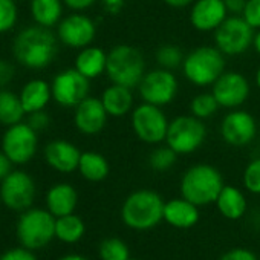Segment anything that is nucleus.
I'll return each mask as SVG.
<instances>
[{
  "instance_id": "nucleus-24",
  "label": "nucleus",
  "mask_w": 260,
  "mask_h": 260,
  "mask_svg": "<svg viewBox=\"0 0 260 260\" xmlns=\"http://www.w3.org/2000/svg\"><path fill=\"white\" fill-rule=\"evenodd\" d=\"M106 64H107V52H104V49L96 46L83 48L75 58V69L89 80L103 75L106 72Z\"/></svg>"
},
{
  "instance_id": "nucleus-35",
  "label": "nucleus",
  "mask_w": 260,
  "mask_h": 260,
  "mask_svg": "<svg viewBox=\"0 0 260 260\" xmlns=\"http://www.w3.org/2000/svg\"><path fill=\"white\" fill-rule=\"evenodd\" d=\"M17 22V7L14 0H0V32L14 28Z\"/></svg>"
},
{
  "instance_id": "nucleus-28",
  "label": "nucleus",
  "mask_w": 260,
  "mask_h": 260,
  "mask_svg": "<svg viewBox=\"0 0 260 260\" xmlns=\"http://www.w3.org/2000/svg\"><path fill=\"white\" fill-rule=\"evenodd\" d=\"M86 233L83 219L77 214H66L55 219V237L63 243H77Z\"/></svg>"
},
{
  "instance_id": "nucleus-37",
  "label": "nucleus",
  "mask_w": 260,
  "mask_h": 260,
  "mask_svg": "<svg viewBox=\"0 0 260 260\" xmlns=\"http://www.w3.org/2000/svg\"><path fill=\"white\" fill-rule=\"evenodd\" d=\"M28 124L36 130V132H42V130H46V128L49 127L51 118H49V115L45 112V109H42V110H37V112L29 113Z\"/></svg>"
},
{
  "instance_id": "nucleus-40",
  "label": "nucleus",
  "mask_w": 260,
  "mask_h": 260,
  "mask_svg": "<svg viewBox=\"0 0 260 260\" xmlns=\"http://www.w3.org/2000/svg\"><path fill=\"white\" fill-rule=\"evenodd\" d=\"M14 74H16L14 66L8 60L0 58V89H4L7 84L13 81Z\"/></svg>"
},
{
  "instance_id": "nucleus-50",
  "label": "nucleus",
  "mask_w": 260,
  "mask_h": 260,
  "mask_svg": "<svg viewBox=\"0 0 260 260\" xmlns=\"http://www.w3.org/2000/svg\"><path fill=\"white\" fill-rule=\"evenodd\" d=\"M0 204H2V194H0Z\"/></svg>"
},
{
  "instance_id": "nucleus-23",
  "label": "nucleus",
  "mask_w": 260,
  "mask_h": 260,
  "mask_svg": "<svg viewBox=\"0 0 260 260\" xmlns=\"http://www.w3.org/2000/svg\"><path fill=\"white\" fill-rule=\"evenodd\" d=\"M214 204L217 207V211L230 220L242 219L248 208V202L243 191L233 185H223Z\"/></svg>"
},
{
  "instance_id": "nucleus-1",
  "label": "nucleus",
  "mask_w": 260,
  "mask_h": 260,
  "mask_svg": "<svg viewBox=\"0 0 260 260\" xmlns=\"http://www.w3.org/2000/svg\"><path fill=\"white\" fill-rule=\"evenodd\" d=\"M13 54L17 63L28 69H45L58 54L57 36L42 25L28 26L14 39Z\"/></svg>"
},
{
  "instance_id": "nucleus-26",
  "label": "nucleus",
  "mask_w": 260,
  "mask_h": 260,
  "mask_svg": "<svg viewBox=\"0 0 260 260\" xmlns=\"http://www.w3.org/2000/svg\"><path fill=\"white\" fill-rule=\"evenodd\" d=\"M80 175L89 182H101L109 176L110 167L107 159L96 152H83L78 164Z\"/></svg>"
},
{
  "instance_id": "nucleus-25",
  "label": "nucleus",
  "mask_w": 260,
  "mask_h": 260,
  "mask_svg": "<svg viewBox=\"0 0 260 260\" xmlns=\"http://www.w3.org/2000/svg\"><path fill=\"white\" fill-rule=\"evenodd\" d=\"M52 96V89L45 80H31L26 83L20 93V101L26 113L42 110L48 106Z\"/></svg>"
},
{
  "instance_id": "nucleus-4",
  "label": "nucleus",
  "mask_w": 260,
  "mask_h": 260,
  "mask_svg": "<svg viewBox=\"0 0 260 260\" xmlns=\"http://www.w3.org/2000/svg\"><path fill=\"white\" fill-rule=\"evenodd\" d=\"M106 75L113 84L130 89L138 87L146 75V60L140 49L130 45H116L107 52Z\"/></svg>"
},
{
  "instance_id": "nucleus-45",
  "label": "nucleus",
  "mask_w": 260,
  "mask_h": 260,
  "mask_svg": "<svg viewBox=\"0 0 260 260\" xmlns=\"http://www.w3.org/2000/svg\"><path fill=\"white\" fill-rule=\"evenodd\" d=\"M166 5H169L170 8H176V10H181V8H187V7H191L194 0H162Z\"/></svg>"
},
{
  "instance_id": "nucleus-18",
  "label": "nucleus",
  "mask_w": 260,
  "mask_h": 260,
  "mask_svg": "<svg viewBox=\"0 0 260 260\" xmlns=\"http://www.w3.org/2000/svg\"><path fill=\"white\" fill-rule=\"evenodd\" d=\"M223 0H194L190 10V23L196 31H216L228 17Z\"/></svg>"
},
{
  "instance_id": "nucleus-39",
  "label": "nucleus",
  "mask_w": 260,
  "mask_h": 260,
  "mask_svg": "<svg viewBox=\"0 0 260 260\" xmlns=\"http://www.w3.org/2000/svg\"><path fill=\"white\" fill-rule=\"evenodd\" d=\"M219 260H258L257 255L246 248H233L220 255Z\"/></svg>"
},
{
  "instance_id": "nucleus-13",
  "label": "nucleus",
  "mask_w": 260,
  "mask_h": 260,
  "mask_svg": "<svg viewBox=\"0 0 260 260\" xmlns=\"http://www.w3.org/2000/svg\"><path fill=\"white\" fill-rule=\"evenodd\" d=\"M0 194L2 202L14 210V211H25L31 208L36 199V184L34 179L20 170L11 172L0 185Z\"/></svg>"
},
{
  "instance_id": "nucleus-15",
  "label": "nucleus",
  "mask_w": 260,
  "mask_h": 260,
  "mask_svg": "<svg viewBox=\"0 0 260 260\" xmlns=\"http://www.w3.org/2000/svg\"><path fill=\"white\" fill-rule=\"evenodd\" d=\"M251 87L246 77L240 72L225 71L211 86V93L223 109H237L249 96Z\"/></svg>"
},
{
  "instance_id": "nucleus-11",
  "label": "nucleus",
  "mask_w": 260,
  "mask_h": 260,
  "mask_svg": "<svg viewBox=\"0 0 260 260\" xmlns=\"http://www.w3.org/2000/svg\"><path fill=\"white\" fill-rule=\"evenodd\" d=\"M37 132L28 122L10 125L2 140V150L13 161V164L29 162L37 152Z\"/></svg>"
},
{
  "instance_id": "nucleus-31",
  "label": "nucleus",
  "mask_w": 260,
  "mask_h": 260,
  "mask_svg": "<svg viewBox=\"0 0 260 260\" xmlns=\"http://www.w3.org/2000/svg\"><path fill=\"white\" fill-rule=\"evenodd\" d=\"M184 58L185 55L182 49L176 45H162L161 48H158L155 54V60L158 66L162 69H169V71L181 68L184 63Z\"/></svg>"
},
{
  "instance_id": "nucleus-6",
  "label": "nucleus",
  "mask_w": 260,
  "mask_h": 260,
  "mask_svg": "<svg viewBox=\"0 0 260 260\" xmlns=\"http://www.w3.org/2000/svg\"><path fill=\"white\" fill-rule=\"evenodd\" d=\"M55 216L49 210L28 208L17 220L16 234L22 246L42 249L55 237Z\"/></svg>"
},
{
  "instance_id": "nucleus-36",
  "label": "nucleus",
  "mask_w": 260,
  "mask_h": 260,
  "mask_svg": "<svg viewBox=\"0 0 260 260\" xmlns=\"http://www.w3.org/2000/svg\"><path fill=\"white\" fill-rule=\"evenodd\" d=\"M243 20L255 31L260 29V0H248L242 13Z\"/></svg>"
},
{
  "instance_id": "nucleus-43",
  "label": "nucleus",
  "mask_w": 260,
  "mask_h": 260,
  "mask_svg": "<svg viewBox=\"0 0 260 260\" xmlns=\"http://www.w3.org/2000/svg\"><path fill=\"white\" fill-rule=\"evenodd\" d=\"M96 2L98 0H63V4L74 11H84L90 7H93Z\"/></svg>"
},
{
  "instance_id": "nucleus-10",
  "label": "nucleus",
  "mask_w": 260,
  "mask_h": 260,
  "mask_svg": "<svg viewBox=\"0 0 260 260\" xmlns=\"http://www.w3.org/2000/svg\"><path fill=\"white\" fill-rule=\"evenodd\" d=\"M179 83L178 78L169 69H153L146 72L141 83L138 84L140 96L144 103L164 107L170 104L178 95Z\"/></svg>"
},
{
  "instance_id": "nucleus-38",
  "label": "nucleus",
  "mask_w": 260,
  "mask_h": 260,
  "mask_svg": "<svg viewBox=\"0 0 260 260\" xmlns=\"http://www.w3.org/2000/svg\"><path fill=\"white\" fill-rule=\"evenodd\" d=\"M2 260H37L32 249H28L25 246L11 248L2 254Z\"/></svg>"
},
{
  "instance_id": "nucleus-30",
  "label": "nucleus",
  "mask_w": 260,
  "mask_h": 260,
  "mask_svg": "<svg viewBox=\"0 0 260 260\" xmlns=\"http://www.w3.org/2000/svg\"><path fill=\"white\" fill-rule=\"evenodd\" d=\"M98 254L101 260H128L130 249L119 237H107L100 243Z\"/></svg>"
},
{
  "instance_id": "nucleus-2",
  "label": "nucleus",
  "mask_w": 260,
  "mask_h": 260,
  "mask_svg": "<svg viewBox=\"0 0 260 260\" xmlns=\"http://www.w3.org/2000/svg\"><path fill=\"white\" fill-rule=\"evenodd\" d=\"M164 199L153 190L130 193L121 207L122 222L135 231H149L164 220Z\"/></svg>"
},
{
  "instance_id": "nucleus-44",
  "label": "nucleus",
  "mask_w": 260,
  "mask_h": 260,
  "mask_svg": "<svg viewBox=\"0 0 260 260\" xmlns=\"http://www.w3.org/2000/svg\"><path fill=\"white\" fill-rule=\"evenodd\" d=\"M13 161L4 153V152H0V181H4L13 170Z\"/></svg>"
},
{
  "instance_id": "nucleus-7",
  "label": "nucleus",
  "mask_w": 260,
  "mask_h": 260,
  "mask_svg": "<svg viewBox=\"0 0 260 260\" xmlns=\"http://www.w3.org/2000/svg\"><path fill=\"white\" fill-rule=\"evenodd\" d=\"M169 118L162 112V107L141 103L130 112V125L137 138L146 144H161L166 143L167 130H169Z\"/></svg>"
},
{
  "instance_id": "nucleus-14",
  "label": "nucleus",
  "mask_w": 260,
  "mask_h": 260,
  "mask_svg": "<svg viewBox=\"0 0 260 260\" xmlns=\"http://www.w3.org/2000/svg\"><path fill=\"white\" fill-rule=\"evenodd\" d=\"M257 135L255 118L242 109H233L228 112L220 124L222 140L233 147L248 146Z\"/></svg>"
},
{
  "instance_id": "nucleus-42",
  "label": "nucleus",
  "mask_w": 260,
  "mask_h": 260,
  "mask_svg": "<svg viewBox=\"0 0 260 260\" xmlns=\"http://www.w3.org/2000/svg\"><path fill=\"white\" fill-rule=\"evenodd\" d=\"M230 16H242L248 0H223Z\"/></svg>"
},
{
  "instance_id": "nucleus-48",
  "label": "nucleus",
  "mask_w": 260,
  "mask_h": 260,
  "mask_svg": "<svg viewBox=\"0 0 260 260\" xmlns=\"http://www.w3.org/2000/svg\"><path fill=\"white\" fill-rule=\"evenodd\" d=\"M255 84H257V87L260 89V68H258L257 72H255Z\"/></svg>"
},
{
  "instance_id": "nucleus-8",
  "label": "nucleus",
  "mask_w": 260,
  "mask_h": 260,
  "mask_svg": "<svg viewBox=\"0 0 260 260\" xmlns=\"http://www.w3.org/2000/svg\"><path fill=\"white\" fill-rule=\"evenodd\" d=\"M207 138V127L204 119L194 115H181L170 121L166 144L178 155L194 153Z\"/></svg>"
},
{
  "instance_id": "nucleus-12",
  "label": "nucleus",
  "mask_w": 260,
  "mask_h": 260,
  "mask_svg": "<svg viewBox=\"0 0 260 260\" xmlns=\"http://www.w3.org/2000/svg\"><path fill=\"white\" fill-rule=\"evenodd\" d=\"M52 98L63 107H77L89 96L90 80L80 74L75 68L61 71L55 75L52 84Z\"/></svg>"
},
{
  "instance_id": "nucleus-19",
  "label": "nucleus",
  "mask_w": 260,
  "mask_h": 260,
  "mask_svg": "<svg viewBox=\"0 0 260 260\" xmlns=\"http://www.w3.org/2000/svg\"><path fill=\"white\" fill-rule=\"evenodd\" d=\"M81 152L78 147L64 140L51 141L45 147V159L54 170L60 173H72L78 170Z\"/></svg>"
},
{
  "instance_id": "nucleus-41",
  "label": "nucleus",
  "mask_w": 260,
  "mask_h": 260,
  "mask_svg": "<svg viewBox=\"0 0 260 260\" xmlns=\"http://www.w3.org/2000/svg\"><path fill=\"white\" fill-rule=\"evenodd\" d=\"M101 7H103V10L107 14L116 16V14H119L124 10L125 0H101Z\"/></svg>"
},
{
  "instance_id": "nucleus-22",
  "label": "nucleus",
  "mask_w": 260,
  "mask_h": 260,
  "mask_svg": "<svg viewBox=\"0 0 260 260\" xmlns=\"http://www.w3.org/2000/svg\"><path fill=\"white\" fill-rule=\"evenodd\" d=\"M78 204V193L71 184H55L46 194V207L55 216L61 217L72 214Z\"/></svg>"
},
{
  "instance_id": "nucleus-32",
  "label": "nucleus",
  "mask_w": 260,
  "mask_h": 260,
  "mask_svg": "<svg viewBox=\"0 0 260 260\" xmlns=\"http://www.w3.org/2000/svg\"><path fill=\"white\" fill-rule=\"evenodd\" d=\"M219 103L214 98V95L211 92H204V93H198L196 96H193L191 103H190V112L191 115H194L199 119H207L210 116H213L217 109H219Z\"/></svg>"
},
{
  "instance_id": "nucleus-51",
  "label": "nucleus",
  "mask_w": 260,
  "mask_h": 260,
  "mask_svg": "<svg viewBox=\"0 0 260 260\" xmlns=\"http://www.w3.org/2000/svg\"><path fill=\"white\" fill-rule=\"evenodd\" d=\"M0 260H2V255H0Z\"/></svg>"
},
{
  "instance_id": "nucleus-46",
  "label": "nucleus",
  "mask_w": 260,
  "mask_h": 260,
  "mask_svg": "<svg viewBox=\"0 0 260 260\" xmlns=\"http://www.w3.org/2000/svg\"><path fill=\"white\" fill-rule=\"evenodd\" d=\"M252 48L255 49V52L260 55V29L254 34V42H252Z\"/></svg>"
},
{
  "instance_id": "nucleus-34",
  "label": "nucleus",
  "mask_w": 260,
  "mask_h": 260,
  "mask_svg": "<svg viewBox=\"0 0 260 260\" xmlns=\"http://www.w3.org/2000/svg\"><path fill=\"white\" fill-rule=\"evenodd\" d=\"M242 182L246 191L251 194H260V158L249 161L243 170Z\"/></svg>"
},
{
  "instance_id": "nucleus-33",
  "label": "nucleus",
  "mask_w": 260,
  "mask_h": 260,
  "mask_svg": "<svg viewBox=\"0 0 260 260\" xmlns=\"http://www.w3.org/2000/svg\"><path fill=\"white\" fill-rule=\"evenodd\" d=\"M176 159H178V153L166 144V146L156 147L150 153L149 164H150L152 170H155V172H167L176 164Z\"/></svg>"
},
{
  "instance_id": "nucleus-29",
  "label": "nucleus",
  "mask_w": 260,
  "mask_h": 260,
  "mask_svg": "<svg viewBox=\"0 0 260 260\" xmlns=\"http://www.w3.org/2000/svg\"><path fill=\"white\" fill-rule=\"evenodd\" d=\"M25 113L20 96L11 90L0 89V124L14 125L22 121Z\"/></svg>"
},
{
  "instance_id": "nucleus-47",
  "label": "nucleus",
  "mask_w": 260,
  "mask_h": 260,
  "mask_svg": "<svg viewBox=\"0 0 260 260\" xmlns=\"http://www.w3.org/2000/svg\"><path fill=\"white\" fill-rule=\"evenodd\" d=\"M60 260H89V258L87 257H83V255H78V254H69V255L61 257Z\"/></svg>"
},
{
  "instance_id": "nucleus-5",
  "label": "nucleus",
  "mask_w": 260,
  "mask_h": 260,
  "mask_svg": "<svg viewBox=\"0 0 260 260\" xmlns=\"http://www.w3.org/2000/svg\"><path fill=\"white\" fill-rule=\"evenodd\" d=\"M181 68L191 84L198 87L213 86L225 72V55L216 46H199L185 55Z\"/></svg>"
},
{
  "instance_id": "nucleus-9",
  "label": "nucleus",
  "mask_w": 260,
  "mask_h": 260,
  "mask_svg": "<svg viewBox=\"0 0 260 260\" xmlns=\"http://www.w3.org/2000/svg\"><path fill=\"white\" fill-rule=\"evenodd\" d=\"M254 29L243 20L242 16H228L223 23L214 31V46L230 57L245 54L254 42Z\"/></svg>"
},
{
  "instance_id": "nucleus-49",
  "label": "nucleus",
  "mask_w": 260,
  "mask_h": 260,
  "mask_svg": "<svg viewBox=\"0 0 260 260\" xmlns=\"http://www.w3.org/2000/svg\"><path fill=\"white\" fill-rule=\"evenodd\" d=\"M128 260H141V258H132V257H130Z\"/></svg>"
},
{
  "instance_id": "nucleus-27",
  "label": "nucleus",
  "mask_w": 260,
  "mask_h": 260,
  "mask_svg": "<svg viewBox=\"0 0 260 260\" xmlns=\"http://www.w3.org/2000/svg\"><path fill=\"white\" fill-rule=\"evenodd\" d=\"M31 14L37 25L52 28L63 14V0H31Z\"/></svg>"
},
{
  "instance_id": "nucleus-20",
  "label": "nucleus",
  "mask_w": 260,
  "mask_h": 260,
  "mask_svg": "<svg viewBox=\"0 0 260 260\" xmlns=\"http://www.w3.org/2000/svg\"><path fill=\"white\" fill-rule=\"evenodd\" d=\"M164 220L173 228H191L199 220V207L182 196L170 199L164 204Z\"/></svg>"
},
{
  "instance_id": "nucleus-16",
  "label": "nucleus",
  "mask_w": 260,
  "mask_h": 260,
  "mask_svg": "<svg viewBox=\"0 0 260 260\" xmlns=\"http://www.w3.org/2000/svg\"><path fill=\"white\" fill-rule=\"evenodd\" d=\"M58 40L75 49L90 46L96 36V26L93 20L84 14H71L58 23L57 29Z\"/></svg>"
},
{
  "instance_id": "nucleus-17",
  "label": "nucleus",
  "mask_w": 260,
  "mask_h": 260,
  "mask_svg": "<svg viewBox=\"0 0 260 260\" xmlns=\"http://www.w3.org/2000/svg\"><path fill=\"white\" fill-rule=\"evenodd\" d=\"M107 112L101 103V98L87 96L77 107L74 113V124L83 135H96L106 127Z\"/></svg>"
},
{
  "instance_id": "nucleus-3",
  "label": "nucleus",
  "mask_w": 260,
  "mask_h": 260,
  "mask_svg": "<svg viewBox=\"0 0 260 260\" xmlns=\"http://www.w3.org/2000/svg\"><path fill=\"white\" fill-rule=\"evenodd\" d=\"M223 185L222 173L216 167L210 164H194L182 175L179 190L182 198L201 208L214 204Z\"/></svg>"
},
{
  "instance_id": "nucleus-21",
  "label": "nucleus",
  "mask_w": 260,
  "mask_h": 260,
  "mask_svg": "<svg viewBox=\"0 0 260 260\" xmlns=\"http://www.w3.org/2000/svg\"><path fill=\"white\" fill-rule=\"evenodd\" d=\"M101 103L109 116H125L134 110V89L112 83L109 87L104 89L101 95Z\"/></svg>"
}]
</instances>
